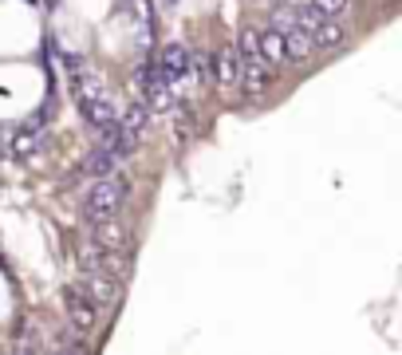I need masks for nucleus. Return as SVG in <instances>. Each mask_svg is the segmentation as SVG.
<instances>
[{
	"label": "nucleus",
	"mask_w": 402,
	"mask_h": 355,
	"mask_svg": "<svg viewBox=\"0 0 402 355\" xmlns=\"http://www.w3.org/2000/svg\"><path fill=\"white\" fill-rule=\"evenodd\" d=\"M79 110H83V119L95 126V131L119 123V107H115L110 91L103 87V79H91V75L79 79Z\"/></svg>",
	"instance_id": "obj_1"
},
{
	"label": "nucleus",
	"mask_w": 402,
	"mask_h": 355,
	"mask_svg": "<svg viewBox=\"0 0 402 355\" xmlns=\"http://www.w3.org/2000/svg\"><path fill=\"white\" fill-rule=\"evenodd\" d=\"M126 182H115L110 178H99L91 190H87V217H119V209L126 206Z\"/></svg>",
	"instance_id": "obj_2"
},
{
	"label": "nucleus",
	"mask_w": 402,
	"mask_h": 355,
	"mask_svg": "<svg viewBox=\"0 0 402 355\" xmlns=\"http://www.w3.org/2000/svg\"><path fill=\"white\" fill-rule=\"evenodd\" d=\"M63 308H67V320H72L75 331H91V328H95L99 308H95V300H91L79 284H63Z\"/></svg>",
	"instance_id": "obj_3"
},
{
	"label": "nucleus",
	"mask_w": 402,
	"mask_h": 355,
	"mask_svg": "<svg viewBox=\"0 0 402 355\" xmlns=\"http://www.w3.org/2000/svg\"><path fill=\"white\" fill-rule=\"evenodd\" d=\"M134 83H138V91H142V95H146V107H150V110H166V107L174 103L170 83H166V75H162L158 67H138Z\"/></svg>",
	"instance_id": "obj_4"
},
{
	"label": "nucleus",
	"mask_w": 402,
	"mask_h": 355,
	"mask_svg": "<svg viewBox=\"0 0 402 355\" xmlns=\"http://www.w3.org/2000/svg\"><path fill=\"white\" fill-rule=\"evenodd\" d=\"M190 63H194V51L182 48V44H170V48L162 51V75H166V83L170 87H182L190 83Z\"/></svg>",
	"instance_id": "obj_5"
},
{
	"label": "nucleus",
	"mask_w": 402,
	"mask_h": 355,
	"mask_svg": "<svg viewBox=\"0 0 402 355\" xmlns=\"http://www.w3.org/2000/svg\"><path fill=\"white\" fill-rule=\"evenodd\" d=\"M87 233H91V245L110 249V253L126 245V229L119 225V217H87Z\"/></svg>",
	"instance_id": "obj_6"
},
{
	"label": "nucleus",
	"mask_w": 402,
	"mask_h": 355,
	"mask_svg": "<svg viewBox=\"0 0 402 355\" xmlns=\"http://www.w3.org/2000/svg\"><path fill=\"white\" fill-rule=\"evenodd\" d=\"M83 292L95 300V304H110L115 296H119V276H110V272H83Z\"/></svg>",
	"instance_id": "obj_7"
},
{
	"label": "nucleus",
	"mask_w": 402,
	"mask_h": 355,
	"mask_svg": "<svg viewBox=\"0 0 402 355\" xmlns=\"http://www.w3.org/2000/svg\"><path fill=\"white\" fill-rule=\"evenodd\" d=\"M237 83H241L249 95H265V91H268L265 60H241V67H237Z\"/></svg>",
	"instance_id": "obj_8"
},
{
	"label": "nucleus",
	"mask_w": 402,
	"mask_h": 355,
	"mask_svg": "<svg viewBox=\"0 0 402 355\" xmlns=\"http://www.w3.org/2000/svg\"><path fill=\"white\" fill-rule=\"evenodd\" d=\"M99 135H103V150H110L115 158H131V154H134V142H138V138H134V135H131V131H126L122 123H110V126H103Z\"/></svg>",
	"instance_id": "obj_9"
},
{
	"label": "nucleus",
	"mask_w": 402,
	"mask_h": 355,
	"mask_svg": "<svg viewBox=\"0 0 402 355\" xmlns=\"http://www.w3.org/2000/svg\"><path fill=\"white\" fill-rule=\"evenodd\" d=\"M256 48H260V60L265 63H284V36L280 28H268L256 36Z\"/></svg>",
	"instance_id": "obj_10"
},
{
	"label": "nucleus",
	"mask_w": 402,
	"mask_h": 355,
	"mask_svg": "<svg viewBox=\"0 0 402 355\" xmlns=\"http://www.w3.org/2000/svg\"><path fill=\"white\" fill-rule=\"evenodd\" d=\"M119 123L126 126L134 138H142V135L150 131V107H146V103H131V107H126V115H119Z\"/></svg>",
	"instance_id": "obj_11"
},
{
	"label": "nucleus",
	"mask_w": 402,
	"mask_h": 355,
	"mask_svg": "<svg viewBox=\"0 0 402 355\" xmlns=\"http://www.w3.org/2000/svg\"><path fill=\"white\" fill-rule=\"evenodd\" d=\"M87 174H91V178H110V174H119V158L103 147L91 150V154H87Z\"/></svg>",
	"instance_id": "obj_12"
},
{
	"label": "nucleus",
	"mask_w": 402,
	"mask_h": 355,
	"mask_svg": "<svg viewBox=\"0 0 402 355\" xmlns=\"http://www.w3.org/2000/svg\"><path fill=\"white\" fill-rule=\"evenodd\" d=\"M312 40H316V48H335V44H343V28L335 16H324L316 28H312Z\"/></svg>",
	"instance_id": "obj_13"
},
{
	"label": "nucleus",
	"mask_w": 402,
	"mask_h": 355,
	"mask_svg": "<svg viewBox=\"0 0 402 355\" xmlns=\"http://www.w3.org/2000/svg\"><path fill=\"white\" fill-rule=\"evenodd\" d=\"M237 60H260V48H256V32L253 28H241V40H237Z\"/></svg>",
	"instance_id": "obj_14"
},
{
	"label": "nucleus",
	"mask_w": 402,
	"mask_h": 355,
	"mask_svg": "<svg viewBox=\"0 0 402 355\" xmlns=\"http://www.w3.org/2000/svg\"><path fill=\"white\" fill-rule=\"evenodd\" d=\"M217 83H237V56L233 51H217Z\"/></svg>",
	"instance_id": "obj_15"
},
{
	"label": "nucleus",
	"mask_w": 402,
	"mask_h": 355,
	"mask_svg": "<svg viewBox=\"0 0 402 355\" xmlns=\"http://www.w3.org/2000/svg\"><path fill=\"white\" fill-rule=\"evenodd\" d=\"M12 147H16V154H36V150L44 147V138H40V131L28 126V131H20V135L12 138Z\"/></svg>",
	"instance_id": "obj_16"
},
{
	"label": "nucleus",
	"mask_w": 402,
	"mask_h": 355,
	"mask_svg": "<svg viewBox=\"0 0 402 355\" xmlns=\"http://www.w3.org/2000/svg\"><path fill=\"white\" fill-rule=\"evenodd\" d=\"M292 20H296V24H300V28H304V32H312V28H316L319 20H324V16H319L316 8H312V4H300V8H296V13H292Z\"/></svg>",
	"instance_id": "obj_17"
},
{
	"label": "nucleus",
	"mask_w": 402,
	"mask_h": 355,
	"mask_svg": "<svg viewBox=\"0 0 402 355\" xmlns=\"http://www.w3.org/2000/svg\"><path fill=\"white\" fill-rule=\"evenodd\" d=\"M347 4H351V0H312V8H316L319 16H335V20L347 13Z\"/></svg>",
	"instance_id": "obj_18"
},
{
	"label": "nucleus",
	"mask_w": 402,
	"mask_h": 355,
	"mask_svg": "<svg viewBox=\"0 0 402 355\" xmlns=\"http://www.w3.org/2000/svg\"><path fill=\"white\" fill-rule=\"evenodd\" d=\"M48 4H56V0H48Z\"/></svg>",
	"instance_id": "obj_19"
}]
</instances>
